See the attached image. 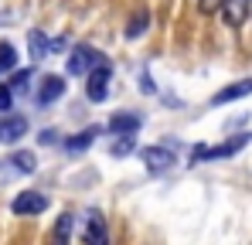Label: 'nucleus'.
Listing matches in <instances>:
<instances>
[{
  "mask_svg": "<svg viewBox=\"0 0 252 245\" xmlns=\"http://www.w3.org/2000/svg\"><path fill=\"white\" fill-rule=\"evenodd\" d=\"M106 61V55L102 51H95L92 44H79L72 55H68V72L72 75H89L95 65H102Z\"/></svg>",
  "mask_w": 252,
  "mask_h": 245,
  "instance_id": "obj_1",
  "label": "nucleus"
},
{
  "mask_svg": "<svg viewBox=\"0 0 252 245\" xmlns=\"http://www.w3.org/2000/svg\"><path fill=\"white\" fill-rule=\"evenodd\" d=\"M109 79H113V68H109V61L95 65V68L85 75V95H89L92 102H102V99L109 95Z\"/></svg>",
  "mask_w": 252,
  "mask_h": 245,
  "instance_id": "obj_2",
  "label": "nucleus"
},
{
  "mask_svg": "<svg viewBox=\"0 0 252 245\" xmlns=\"http://www.w3.org/2000/svg\"><path fill=\"white\" fill-rule=\"evenodd\" d=\"M44 208H48V198H44L41 191H21V194L10 201V211H14V214H21V218L41 214Z\"/></svg>",
  "mask_w": 252,
  "mask_h": 245,
  "instance_id": "obj_3",
  "label": "nucleus"
},
{
  "mask_svg": "<svg viewBox=\"0 0 252 245\" xmlns=\"http://www.w3.org/2000/svg\"><path fill=\"white\" fill-rule=\"evenodd\" d=\"M218 10H221V17H225L228 28H242L252 14V0H221Z\"/></svg>",
  "mask_w": 252,
  "mask_h": 245,
  "instance_id": "obj_4",
  "label": "nucleus"
},
{
  "mask_svg": "<svg viewBox=\"0 0 252 245\" xmlns=\"http://www.w3.org/2000/svg\"><path fill=\"white\" fill-rule=\"evenodd\" d=\"M65 95V79L62 75H44L38 82V92H34V99H38V106H51V102H58Z\"/></svg>",
  "mask_w": 252,
  "mask_h": 245,
  "instance_id": "obj_5",
  "label": "nucleus"
},
{
  "mask_svg": "<svg viewBox=\"0 0 252 245\" xmlns=\"http://www.w3.org/2000/svg\"><path fill=\"white\" fill-rule=\"evenodd\" d=\"M140 160L147 163V170H154V174H160V170H170L174 167V153H170L167 147H143L140 150Z\"/></svg>",
  "mask_w": 252,
  "mask_h": 245,
  "instance_id": "obj_6",
  "label": "nucleus"
},
{
  "mask_svg": "<svg viewBox=\"0 0 252 245\" xmlns=\"http://www.w3.org/2000/svg\"><path fill=\"white\" fill-rule=\"evenodd\" d=\"M85 245H109V228L99 211L85 214Z\"/></svg>",
  "mask_w": 252,
  "mask_h": 245,
  "instance_id": "obj_7",
  "label": "nucleus"
},
{
  "mask_svg": "<svg viewBox=\"0 0 252 245\" xmlns=\"http://www.w3.org/2000/svg\"><path fill=\"white\" fill-rule=\"evenodd\" d=\"M21 136H28V120L14 116V113H3L0 116V143H17Z\"/></svg>",
  "mask_w": 252,
  "mask_h": 245,
  "instance_id": "obj_8",
  "label": "nucleus"
},
{
  "mask_svg": "<svg viewBox=\"0 0 252 245\" xmlns=\"http://www.w3.org/2000/svg\"><path fill=\"white\" fill-rule=\"evenodd\" d=\"M140 126H143V116H140V113H116V116L109 120V129H113L116 136H133Z\"/></svg>",
  "mask_w": 252,
  "mask_h": 245,
  "instance_id": "obj_9",
  "label": "nucleus"
},
{
  "mask_svg": "<svg viewBox=\"0 0 252 245\" xmlns=\"http://www.w3.org/2000/svg\"><path fill=\"white\" fill-rule=\"evenodd\" d=\"M242 95H252V79H242V82H235V85H225L221 92L211 95V102H215V106H225V102H235V99H242Z\"/></svg>",
  "mask_w": 252,
  "mask_h": 245,
  "instance_id": "obj_10",
  "label": "nucleus"
},
{
  "mask_svg": "<svg viewBox=\"0 0 252 245\" xmlns=\"http://www.w3.org/2000/svg\"><path fill=\"white\" fill-rule=\"evenodd\" d=\"M51 245H72V214H58L55 232H51Z\"/></svg>",
  "mask_w": 252,
  "mask_h": 245,
  "instance_id": "obj_11",
  "label": "nucleus"
},
{
  "mask_svg": "<svg viewBox=\"0 0 252 245\" xmlns=\"http://www.w3.org/2000/svg\"><path fill=\"white\" fill-rule=\"evenodd\" d=\"M95 133H99V129H95V126H89V129H82V133H75L72 140H65V147H68L72 153H82V150H89V147H92Z\"/></svg>",
  "mask_w": 252,
  "mask_h": 245,
  "instance_id": "obj_12",
  "label": "nucleus"
},
{
  "mask_svg": "<svg viewBox=\"0 0 252 245\" xmlns=\"http://www.w3.org/2000/svg\"><path fill=\"white\" fill-rule=\"evenodd\" d=\"M147 28H150V10H136V14L129 17V24H126V38H129V41L140 38Z\"/></svg>",
  "mask_w": 252,
  "mask_h": 245,
  "instance_id": "obj_13",
  "label": "nucleus"
},
{
  "mask_svg": "<svg viewBox=\"0 0 252 245\" xmlns=\"http://www.w3.org/2000/svg\"><path fill=\"white\" fill-rule=\"evenodd\" d=\"M7 163H14V167H17V174H34V167H38V157H34L31 150H17V153H14V157H10Z\"/></svg>",
  "mask_w": 252,
  "mask_h": 245,
  "instance_id": "obj_14",
  "label": "nucleus"
},
{
  "mask_svg": "<svg viewBox=\"0 0 252 245\" xmlns=\"http://www.w3.org/2000/svg\"><path fill=\"white\" fill-rule=\"evenodd\" d=\"M17 68V48L10 41H0V72H14Z\"/></svg>",
  "mask_w": 252,
  "mask_h": 245,
  "instance_id": "obj_15",
  "label": "nucleus"
},
{
  "mask_svg": "<svg viewBox=\"0 0 252 245\" xmlns=\"http://www.w3.org/2000/svg\"><path fill=\"white\" fill-rule=\"evenodd\" d=\"M28 51H31V58H48V38H44L41 31L28 34Z\"/></svg>",
  "mask_w": 252,
  "mask_h": 245,
  "instance_id": "obj_16",
  "label": "nucleus"
},
{
  "mask_svg": "<svg viewBox=\"0 0 252 245\" xmlns=\"http://www.w3.org/2000/svg\"><path fill=\"white\" fill-rule=\"evenodd\" d=\"M31 79H34V72H31V68H21V72H14V79H10L7 89H10L14 95H17V92H28V89H31Z\"/></svg>",
  "mask_w": 252,
  "mask_h": 245,
  "instance_id": "obj_17",
  "label": "nucleus"
},
{
  "mask_svg": "<svg viewBox=\"0 0 252 245\" xmlns=\"http://www.w3.org/2000/svg\"><path fill=\"white\" fill-rule=\"evenodd\" d=\"M10 109H14V92H10L7 85H0V116L10 113Z\"/></svg>",
  "mask_w": 252,
  "mask_h": 245,
  "instance_id": "obj_18",
  "label": "nucleus"
},
{
  "mask_svg": "<svg viewBox=\"0 0 252 245\" xmlns=\"http://www.w3.org/2000/svg\"><path fill=\"white\" fill-rule=\"evenodd\" d=\"M133 150V136H120V143H113V153L116 157H126Z\"/></svg>",
  "mask_w": 252,
  "mask_h": 245,
  "instance_id": "obj_19",
  "label": "nucleus"
},
{
  "mask_svg": "<svg viewBox=\"0 0 252 245\" xmlns=\"http://www.w3.org/2000/svg\"><path fill=\"white\" fill-rule=\"evenodd\" d=\"M58 140V129H44L41 133V143H55Z\"/></svg>",
  "mask_w": 252,
  "mask_h": 245,
  "instance_id": "obj_20",
  "label": "nucleus"
}]
</instances>
